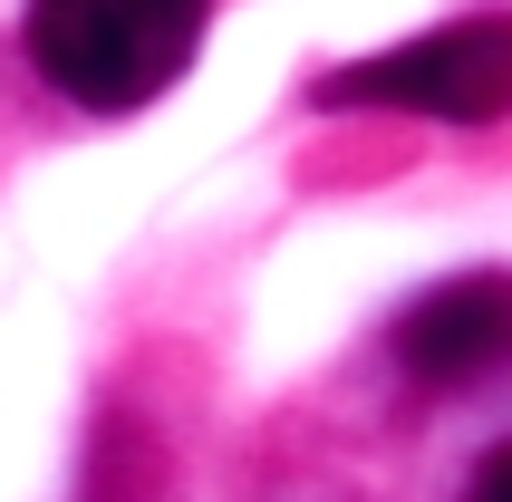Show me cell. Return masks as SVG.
<instances>
[{"mask_svg":"<svg viewBox=\"0 0 512 502\" xmlns=\"http://www.w3.org/2000/svg\"><path fill=\"white\" fill-rule=\"evenodd\" d=\"M213 0H29V68L87 116L155 107L203 49Z\"/></svg>","mask_w":512,"mask_h":502,"instance_id":"6da1fadb","label":"cell"},{"mask_svg":"<svg viewBox=\"0 0 512 502\" xmlns=\"http://www.w3.org/2000/svg\"><path fill=\"white\" fill-rule=\"evenodd\" d=\"M464 502H512V435L474 464V483H464Z\"/></svg>","mask_w":512,"mask_h":502,"instance_id":"277c9868","label":"cell"},{"mask_svg":"<svg viewBox=\"0 0 512 502\" xmlns=\"http://www.w3.org/2000/svg\"><path fill=\"white\" fill-rule=\"evenodd\" d=\"M387 358L435 396H464L512 367V271H464V280H435L426 300L397 309L387 329Z\"/></svg>","mask_w":512,"mask_h":502,"instance_id":"3957f363","label":"cell"},{"mask_svg":"<svg viewBox=\"0 0 512 502\" xmlns=\"http://www.w3.org/2000/svg\"><path fill=\"white\" fill-rule=\"evenodd\" d=\"M319 107H387V116H435V126H493L512 107V10L416 29L377 58H348L310 87Z\"/></svg>","mask_w":512,"mask_h":502,"instance_id":"7a4b0ae2","label":"cell"}]
</instances>
